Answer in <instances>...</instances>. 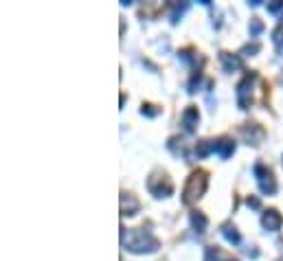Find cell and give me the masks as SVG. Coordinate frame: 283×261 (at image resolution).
I'll use <instances>...</instances> for the list:
<instances>
[{
  "instance_id": "cell-1",
  "label": "cell",
  "mask_w": 283,
  "mask_h": 261,
  "mask_svg": "<svg viewBox=\"0 0 283 261\" xmlns=\"http://www.w3.org/2000/svg\"><path fill=\"white\" fill-rule=\"evenodd\" d=\"M204 189H206V174L204 171H196V174L189 178L187 187H184V202H187V204H193L196 200L202 198Z\"/></svg>"
},
{
  "instance_id": "cell-2",
  "label": "cell",
  "mask_w": 283,
  "mask_h": 261,
  "mask_svg": "<svg viewBox=\"0 0 283 261\" xmlns=\"http://www.w3.org/2000/svg\"><path fill=\"white\" fill-rule=\"evenodd\" d=\"M255 176H257V180H259V187H261L263 193H274V191H277V184H274L272 174L263 165H257L255 167Z\"/></svg>"
},
{
  "instance_id": "cell-3",
  "label": "cell",
  "mask_w": 283,
  "mask_h": 261,
  "mask_svg": "<svg viewBox=\"0 0 283 261\" xmlns=\"http://www.w3.org/2000/svg\"><path fill=\"white\" fill-rule=\"evenodd\" d=\"M263 226L268 228V231H277V228L281 226V215L277 213V211H268V213L263 215Z\"/></svg>"
},
{
  "instance_id": "cell-4",
  "label": "cell",
  "mask_w": 283,
  "mask_h": 261,
  "mask_svg": "<svg viewBox=\"0 0 283 261\" xmlns=\"http://www.w3.org/2000/svg\"><path fill=\"white\" fill-rule=\"evenodd\" d=\"M196 123H198V110L196 108H189L187 112H184V125H187V129L191 132V129L196 127Z\"/></svg>"
},
{
  "instance_id": "cell-5",
  "label": "cell",
  "mask_w": 283,
  "mask_h": 261,
  "mask_svg": "<svg viewBox=\"0 0 283 261\" xmlns=\"http://www.w3.org/2000/svg\"><path fill=\"white\" fill-rule=\"evenodd\" d=\"M235 150V145H233L231 141H220V143H215V152H220V156L226 158V156H231V152Z\"/></svg>"
},
{
  "instance_id": "cell-6",
  "label": "cell",
  "mask_w": 283,
  "mask_h": 261,
  "mask_svg": "<svg viewBox=\"0 0 283 261\" xmlns=\"http://www.w3.org/2000/svg\"><path fill=\"white\" fill-rule=\"evenodd\" d=\"M222 62H224V68H226V70L239 68V60H237V57H231L229 53H222Z\"/></svg>"
},
{
  "instance_id": "cell-7",
  "label": "cell",
  "mask_w": 283,
  "mask_h": 261,
  "mask_svg": "<svg viewBox=\"0 0 283 261\" xmlns=\"http://www.w3.org/2000/svg\"><path fill=\"white\" fill-rule=\"evenodd\" d=\"M274 46H277V53L283 55V27H277L274 31Z\"/></svg>"
},
{
  "instance_id": "cell-8",
  "label": "cell",
  "mask_w": 283,
  "mask_h": 261,
  "mask_svg": "<svg viewBox=\"0 0 283 261\" xmlns=\"http://www.w3.org/2000/svg\"><path fill=\"white\" fill-rule=\"evenodd\" d=\"M222 235H224V237L229 239V241H233V244H237V241H239V235H237V231H235V228H231V226H224Z\"/></svg>"
},
{
  "instance_id": "cell-9",
  "label": "cell",
  "mask_w": 283,
  "mask_h": 261,
  "mask_svg": "<svg viewBox=\"0 0 283 261\" xmlns=\"http://www.w3.org/2000/svg\"><path fill=\"white\" fill-rule=\"evenodd\" d=\"M191 219H193V224H196V226L200 228V231H202V228H204V226H206V219H204V217H202L200 213H193V215H191Z\"/></svg>"
}]
</instances>
